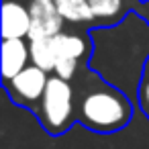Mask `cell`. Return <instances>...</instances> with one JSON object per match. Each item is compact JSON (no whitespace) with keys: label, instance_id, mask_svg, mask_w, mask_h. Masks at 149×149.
<instances>
[{"label":"cell","instance_id":"cell-1","mask_svg":"<svg viewBox=\"0 0 149 149\" xmlns=\"http://www.w3.org/2000/svg\"><path fill=\"white\" fill-rule=\"evenodd\" d=\"M135 114L133 100L116 86L108 84L102 76L88 84L78 100V123L90 133L112 135L123 131Z\"/></svg>","mask_w":149,"mask_h":149},{"label":"cell","instance_id":"cell-2","mask_svg":"<svg viewBox=\"0 0 149 149\" xmlns=\"http://www.w3.org/2000/svg\"><path fill=\"white\" fill-rule=\"evenodd\" d=\"M74 104H76V98H74L72 84L68 80H61L55 74L49 76L45 94L37 108V118L41 127L53 137L65 135L78 120Z\"/></svg>","mask_w":149,"mask_h":149},{"label":"cell","instance_id":"cell-3","mask_svg":"<svg viewBox=\"0 0 149 149\" xmlns=\"http://www.w3.org/2000/svg\"><path fill=\"white\" fill-rule=\"evenodd\" d=\"M47 82H49V72L31 63L21 74H17L13 80L4 82L2 86H4L6 94L10 96V100L15 104L37 112V108L41 104V98L45 94Z\"/></svg>","mask_w":149,"mask_h":149},{"label":"cell","instance_id":"cell-4","mask_svg":"<svg viewBox=\"0 0 149 149\" xmlns=\"http://www.w3.org/2000/svg\"><path fill=\"white\" fill-rule=\"evenodd\" d=\"M31 10V31L29 41L37 39H51L59 33H63V19L55 6V2H43V0H33L29 4Z\"/></svg>","mask_w":149,"mask_h":149},{"label":"cell","instance_id":"cell-5","mask_svg":"<svg viewBox=\"0 0 149 149\" xmlns=\"http://www.w3.org/2000/svg\"><path fill=\"white\" fill-rule=\"evenodd\" d=\"M29 61H31V51L25 39H2V45H0V72H2L4 82L13 80L27 65H31Z\"/></svg>","mask_w":149,"mask_h":149},{"label":"cell","instance_id":"cell-6","mask_svg":"<svg viewBox=\"0 0 149 149\" xmlns=\"http://www.w3.org/2000/svg\"><path fill=\"white\" fill-rule=\"evenodd\" d=\"M31 31V10L19 0L2 2V39H25Z\"/></svg>","mask_w":149,"mask_h":149},{"label":"cell","instance_id":"cell-7","mask_svg":"<svg viewBox=\"0 0 149 149\" xmlns=\"http://www.w3.org/2000/svg\"><path fill=\"white\" fill-rule=\"evenodd\" d=\"M51 45L55 49L57 57H72V59H82L90 51V45L84 37L74 35V33H59L51 37Z\"/></svg>","mask_w":149,"mask_h":149},{"label":"cell","instance_id":"cell-8","mask_svg":"<svg viewBox=\"0 0 149 149\" xmlns=\"http://www.w3.org/2000/svg\"><path fill=\"white\" fill-rule=\"evenodd\" d=\"M53 2H55V6L65 23L86 25V23L96 21L88 0H53Z\"/></svg>","mask_w":149,"mask_h":149},{"label":"cell","instance_id":"cell-9","mask_svg":"<svg viewBox=\"0 0 149 149\" xmlns=\"http://www.w3.org/2000/svg\"><path fill=\"white\" fill-rule=\"evenodd\" d=\"M94 13L96 23L100 27H108L112 23H120L123 17V0H88Z\"/></svg>","mask_w":149,"mask_h":149},{"label":"cell","instance_id":"cell-10","mask_svg":"<svg viewBox=\"0 0 149 149\" xmlns=\"http://www.w3.org/2000/svg\"><path fill=\"white\" fill-rule=\"evenodd\" d=\"M29 51H31V63L45 70V72H53L55 70V49L51 45V39H37V41H29Z\"/></svg>","mask_w":149,"mask_h":149},{"label":"cell","instance_id":"cell-11","mask_svg":"<svg viewBox=\"0 0 149 149\" xmlns=\"http://www.w3.org/2000/svg\"><path fill=\"white\" fill-rule=\"evenodd\" d=\"M78 68H80V59H72V57H57L53 74H55V76H59L61 80H68V82H70V80L76 76Z\"/></svg>","mask_w":149,"mask_h":149},{"label":"cell","instance_id":"cell-12","mask_svg":"<svg viewBox=\"0 0 149 149\" xmlns=\"http://www.w3.org/2000/svg\"><path fill=\"white\" fill-rule=\"evenodd\" d=\"M137 102L141 104L143 114L149 116V80H145V78H143V82H141V88H139V100H137Z\"/></svg>","mask_w":149,"mask_h":149},{"label":"cell","instance_id":"cell-13","mask_svg":"<svg viewBox=\"0 0 149 149\" xmlns=\"http://www.w3.org/2000/svg\"><path fill=\"white\" fill-rule=\"evenodd\" d=\"M137 15L149 25V0H141V6L137 8Z\"/></svg>","mask_w":149,"mask_h":149},{"label":"cell","instance_id":"cell-14","mask_svg":"<svg viewBox=\"0 0 149 149\" xmlns=\"http://www.w3.org/2000/svg\"><path fill=\"white\" fill-rule=\"evenodd\" d=\"M143 78L149 80V59H147V63H145V74H143Z\"/></svg>","mask_w":149,"mask_h":149},{"label":"cell","instance_id":"cell-15","mask_svg":"<svg viewBox=\"0 0 149 149\" xmlns=\"http://www.w3.org/2000/svg\"><path fill=\"white\" fill-rule=\"evenodd\" d=\"M43 2H53V0H43Z\"/></svg>","mask_w":149,"mask_h":149}]
</instances>
